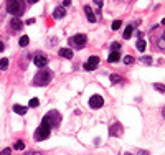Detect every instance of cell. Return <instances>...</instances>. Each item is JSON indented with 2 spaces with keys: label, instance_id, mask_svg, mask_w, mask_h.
<instances>
[{
  "label": "cell",
  "instance_id": "6da1fadb",
  "mask_svg": "<svg viewBox=\"0 0 165 155\" xmlns=\"http://www.w3.org/2000/svg\"><path fill=\"white\" fill-rule=\"evenodd\" d=\"M7 10H9V13L18 18L25 12V2L23 0H7Z\"/></svg>",
  "mask_w": 165,
  "mask_h": 155
},
{
  "label": "cell",
  "instance_id": "7a4b0ae2",
  "mask_svg": "<svg viewBox=\"0 0 165 155\" xmlns=\"http://www.w3.org/2000/svg\"><path fill=\"white\" fill-rule=\"evenodd\" d=\"M51 78H53V73L50 69H41V71L37 73V76L33 78V84L35 86H46L50 84Z\"/></svg>",
  "mask_w": 165,
  "mask_h": 155
},
{
  "label": "cell",
  "instance_id": "3957f363",
  "mask_svg": "<svg viewBox=\"0 0 165 155\" xmlns=\"http://www.w3.org/2000/svg\"><path fill=\"white\" fill-rule=\"evenodd\" d=\"M41 122L48 124L51 129H53V127H58L59 122H61V116H59V112H58V111H50L48 114H45V116H43Z\"/></svg>",
  "mask_w": 165,
  "mask_h": 155
},
{
  "label": "cell",
  "instance_id": "277c9868",
  "mask_svg": "<svg viewBox=\"0 0 165 155\" xmlns=\"http://www.w3.org/2000/svg\"><path fill=\"white\" fill-rule=\"evenodd\" d=\"M50 130H51L50 125L45 124V122H41L40 127L37 129V132H35V140L41 142V140H45V139H48V137H50Z\"/></svg>",
  "mask_w": 165,
  "mask_h": 155
},
{
  "label": "cell",
  "instance_id": "5b68a950",
  "mask_svg": "<svg viewBox=\"0 0 165 155\" xmlns=\"http://www.w3.org/2000/svg\"><path fill=\"white\" fill-rule=\"evenodd\" d=\"M46 63H48V58H46V55H43V53H37V55L33 56V64L37 68H45L46 66Z\"/></svg>",
  "mask_w": 165,
  "mask_h": 155
},
{
  "label": "cell",
  "instance_id": "8992f818",
  "mask_svg": "<svg viewBox=\"0 0 165 155\" xmlns=\"http://www.w3.org/2000/svg\"><path fill=\"white\" fill-rule=\"evenodd\" d=\"M102 106H104V99H102V96L94 94V96H91V97H89V107H92V109H101Z\"/></svg>",
  "mask_w": 165,
  "mask_h": 155
},
{
  "label": "cell",
  "instance_id": "52a82bcc",
  "mask_svg": "<svg viewBox=\"0 0 165 155\" xmlns=\"http://www.w3.org/2000/svg\"><path fill=\"white\" fill-rule=\"evenodd\" d=\"M122 132H124V129H122V124H120V122H114V124L109 127V135L111 137H119V135H122Z\"/></svg>",
  "mask_w": 165,
  "mask_h": 155
},
{
  "label": "cell",
  "instance_id": "ba28073f",
  "mask_svg": "<svg viewBox=\"0 0 165 155\" xmlns=\"http://www.w3.org/2000/svg\"><path fill=\"white\" fill-rule=\"evenodd\" d=\"M71 41L76 45V48H83L84 45H86V41H88V36L84 35V33H78V35L73 36V40H71Z\"/></svg>",
  "mask_w": 165,
  "mask_h": 155
},
{
  "label": "cell",
  "instance_id": "9c48e42d",
  "mask_svg": "<svg viewBox=\"0 0 165 155\" xmlns=\"http://www.w3.org/2000/svg\"><path fill=\"white\" fill-rule=\"evenodd\" d=\"M98 64H99V58L98 56H91V58L84 63V69H86V71H92V69L98 68Z\"/></svg>",
  "mask_w": 165,
  "mask_h": 155
},
{
  "label": "cell",
  "instance_id": "30bf717a",
  "mask_svg": "<svg viewBox=\"0 0 165 155\" xmlns=\"http://www.w3.org/2000/svg\"><path fill=\"white\" fill-rule=\"evenodd\" d=\"M84 13H86V17H88V20H89L91 23H94V22H96V15L92 13V9H91L89 5L84 7Z\"/></svg>",
  "mask_w": 165,
  "mask_h": 155
},
{
  "label": "cell",
  "instance_id": "8fae6325",
  "mask_svg": "<svg viewBox=\"0 0 165 155\" xmlns=\"http://www.w3.org/2000/svg\"><path fill=\"white\" fill-rule=\"evenodd\" d=\"M64 15H66V10H64L63 7H56V9H55V12H53V18H56V20L63 18Z\"/></svg>",
  "mask_w": 165,
  "mask_h": 155
},
{
  "label": "cell",
  "instance_id": "7c38bea8",
  "mask_svg": "<svg viewBox=\"0 0 165 155\" xmlns=\"http://www.w3.org/2000/svg\"><path fill=\"white\" fill-rule=\"evenodd\" d=\"M59 56H61V58H66V59H71V58H73V50H70V48H63V50H59Z\"/></svg>",
  "mask_w": 165,
  "mask_h": 155
},
{
  "label": "cell",
  "instance_id": "4fadbf2b",
  "mask_svg": "<svg viewBox=\"0 0 165 155\" xmlns=\"http://www.w3.org/2000/svg\"><path fill=\"white\" fill-rule=\"evenodd\" d=\"M10 27H12V30H13V31H18L20 30V28H22L23 27V23L22 22H20V20L17 18V17H15L13 20H12V22H10Z\"/></svg>",
  "mask_w": 165,
  "mask_h": 155
},
{
  "label": "cell",
  "instance_id": "5bb4252c",
  "mask_svg": "<svg viewBox=\"0 0 165 155\" xmlns=\"http://www.w3.org/2000/svg\"><path fill=\"white\" fill-rule=\"evenodd\" d=\"M119 58H120V53L119 51H112L109 55V58H107V61H109V63H117Z\"/></svg>",
  "mask_w": 165,
  "mask_h": 155
},
{
  "label": "cell",
  "instance_id": "9a60e30c",
  "mask_svg": "<svg viewBox=\"0 0 165 155\" xmlns=\"http://www.w3.org/2000/svg\"><path fill=\"white\" fill-rule=\"evenodd\" d=\"M13 112L20 114V116H25V114H27V107H25V106H18V104H15V106H13Z\"/></svg>",
  "mask_w": 165,
  "mask_h": 155
},
{
  "label": "cell",
  "instance_id": "2e32d148",
  "mask_svg": "<svg viewBox=\"0 0 165 155\" xmlns=\"http://www.w3.org/2000/svg\"><path fill=\"white\" fill-rule=\"evenodd\" d=\"M132 30H134V25H129L126 30H124V35H122V36H124L126 40H129V38L132 36Z\"/></svg>",
  "mask_w": 165,
  "mask_h": 155
},
{
  "label": "cell",
  "instance_id": "e0dca14e",
  "mask_svg": "<svg viewBox=\"0 0 165 155\" xmlns=\"http://www.w3.org/2000/svg\"><path fill=\"white\" fill-rule=\"evenodd\" d=\"M28 43H30V38H28V36H27V35H23V36H22V38H20V40H18V45H20V46H27V45H28Z\"/></svg>",
  "mask_w": 165,
  "mask_h": 155
},
{
  "label": "cell",
  "instance_id": "ac0fdd59",
  "mask_svg": "<svg viewBox=\"0 0 165 155\" xmlns=\"http://www.w3.org/2000/svg\"><path fill=\"white\" fill-rule=\"evenodd\" d=\"M135 46H137V50H139L140 53H142L144 50H145V46H147V43H145V41H144V40H142V38H140V40H139V41H137V45H135Z\"/></svg>",
  "mask_w": 165,
  "mask_h": 155
},
{
  "label": "cell",
  "instance_id": "d6986e66",
  "mask_svg": "<svg viewBox=\"0 0 165 155\" xmlns=\"http://www.w3.org/2000/svg\"><path fill=\"white\" fill-rule=\"evenodd\" d=\"M13 149L15 150H23V149H25V142H23V140H17V142H15V145H13Z\"/></svg>",
  "mask_w": 165,
  "mask_h": 155
},
{
  "label": "cell",
  "instance_id": "ffe728a7",
  "mask_svg": "<svg viewBox=\"0 0 165 155\" xmlns=\"http://www.w3.org/2000/svg\"><path fill=\"white\" fill-rule=\"evenodd\" d=\"M28 106H30V107H38V106H40V99H38V97L30 99V104H28Z\"/></svg>",
  "mask_w": 165,
  "mask_h": 155
},
{
  "label": "cell",
  "instance_id": "44dd1931",
  "mask_svg": "<svg viewBox=\"0 0 165 155\" xmlns=\"http://www.w3.org/2000/svg\"><path fill=\"white\" fill-rule=\"evenodd\" d=\"M7 68H9V59L2 58L0 59V69H7Z\"/></svg>",
  "mask_w": 165,
  "mask_h": 155
},
{
  "label": "cell",
  "instance_id": "7402d4cb",
  "mask_svg": "<svg viewBox=\"0 0 165 155\" xmlns=\"http://www.w3.org/2000/svg\"><path fill=\"white\" fill-rule=\"evenodd\" d=\"M154 89H157V91H159V92H165V84L155 83V84H154Z\"/></svg>",
  "mask_w": 165,
  "mask_h": 155
},
{
  "label": "cell",
  "instance_id": "603a6c76",
  "mask_svg": "<svg viewBox=\"0 0 165 155\" xmlns=\"http://www.w3.org/2000/svg\"><path fill=\"white\" fill-rule=\"evenodd\" d=\"M157 45H159V48H162V50H165V35H162L159 38V41H157Z\"/></svg>",
  "mask_w": 165,
  "mask_h": 155
},
{
  "label": "cell",
  "instance_id": "cb8c5ba5",
  "mask_svg": "<svg viewBox=\"0 0 165 155\" xmlns=\"http://www.w3.org/2000/svg\"><path fill=\"white\" fill-rule=\"evenodd\" d=\"M120 27H122V22H120V20H114V22H112V30H119Z\"/></svg>",
  "mask_w": 165,
  "mask_h": 155
},
{
  "label": "cell",
  "instance_id": "d4e9b609",
  "mask_svg": "<svg viewBox=\"0 0 165 155\" xmlns=\"http://www.w3.org/2000/svg\"><path fill=\"white\" fill-rule=\"evenodd\" d=\"M134 56H131V55H127L126 56V58H124V63H126V64H132V63H134Z\"/></svg>",
  "mask_w": 165,
  "mask_h": 155
},
{
  "label": "cell",
  "instance_id": "484cf974",
  "mask_svg": "<svg viewBox=\"0 0 165 155\" xmlns=\"http://www.w3.org/2000/svg\"><path fill=\"white\" fill-rule=\"evenodd\" d=\"M140 63H144V64H152V58H150V56H144V58H140Z\"/></svg>",
  "mask_w": 165,
  "mask_h": 155
},
{
  "label": "cell",
  "instance_id": "4316f807",
  "mask_svg": "<svg viewBox=\"0 0 165 155\" xmlns=\"http://www.w3.org/2000/svg\"><path fill=\"white\" fill-rule=\"evenodd\" d=\"M111 81L112 83H120V76L119 74H111Z\"/></svg>",
  "mask_w": 165,
  "mask_h": 155
},
{
  "label": "cell",
  "instance_id": "83f0119b",
  "mask_svg": "<svg viewBox=\"0 0 165 155\" xmlns=\"http://www.w3.org/2000/svg\"><path fill=\"white\" fill-rule=\"evenodd\" d=\"M111 48H112V51H119L120 43H117V41H116V43H112V45H111Z\"/></svg>",
  "mask_w": 165,
  "mask_h": 155
},
{
  "label": "cell",
  "instance_id": "f1b7e54d",
  "mask_svg": "<svg viewBox=\"0 0 165 155\" xmlns=\"http://www.w3.org/2000/svg\"><path fill=\"white\" fill-rule=\"evenodd\" d=\"M10 153H12V150L9 149V147H7V149H3L2 152H0V155H10Z\"/></svg>",
  "mask_w": 165,
  "mask_h": 155
},
{
  "label": "cell",
  "instance_id": "f546056e",
  "mask_svg": "<svg viewBox=\"0 0 165 155\" xmlns=\"http://www.w3.org/2000/svg\"><path fill=\"white\" fill-rule=\"evenodd\" d=\"M94 3H96L98 7H102V5H104V2H102V0H94Z\"/></svg>",
  "mask_w": 165,
  "mask_h": 155
},
{
  "label": "cell",
  "instance_id": "4dcf8cb0",
  "mask_svg": "<svg viewBox=\"0 0 165 155\" xmlns=\"http://www.w3.org/2000/svg\"><path fill=\"white\" fill-rule=\"evenodd\" d=\"M35 23V20L33 18H30V20H27V25H33Z\"/></svg>",
  "mask_w": 165,
  "mask_h": 155
},
{
  "label": "cell",
  "instance_id": "1f68e13d",
  "mask_svg": "<svg viewBox=\"0 0 165 155\" xmlns=\"http://www.w3.org/2000/svg\"><path fill=\"white\" fill-rule=\"evenodd\" d=\"M63 3H64V7H68V5H71V0H64Z\"/></svg>",
  "mask_w": 165,
  "mask_h": 155
},
{
  "label": "cell",
  "instance_id": "d6a6232c",
  "mask_svg": "<svg viewBox=\"0 0 165 155\" xmlns=\"http://www.w3.org/2000/svg\"><path fill=\"white\" fill-rule=\"evenodd\" d=\"M139 155H149V152H147V150H140Z\"/></svg>",
  "mask_w": 165,
  "mask_h": 155
},
{
  "label": "cell",
  "instance_id": "836d02e7",
  "mask_svg": "<svg viewBox=\"0 0 165 155\" xmlns=\"http://www.w3.org/2000/svg\"><path fill=\"white\" fill-rule=\"evenodd\" d=\"M27 155H41L40 152H30V153H27Z\"/></svg>",
  "mask_w": 165,
  "mask_h": 155
},
{
  "label": "cell",
  "instance_id": "e575fe53",
  "mask_svg": "<svg viewBox=\"0 0 165 155\" xmlns=\"http://www.w3.org/2000/svg\"><path fill=\"white\" fill-rule=\"evenodd\" d=\"M3 50H5V46H3V43L0 41V51H3Z\"/></svg>",
  "mask_w": 165,
  "mask_h": 155
},
{
  "label": "cell",
  "instance_id": "d590c367",
  "mask_svg": "<svg viewBox=\"0 0 165 155\" xmlns=\"http://www.w3.org/2000/svg\"><path fill=\"white\" fill-rule=\"evenodd\" d=\"M28 2H30V3H37L38 0H28Z\"/></svg>",
  "mask_w": 165,
  "mask_h": 155
},
{
  "label": "cell",
  "instance_id": "8d00e7d4",
  "mask_svg": "<svg viewBox=\"0 0 165 155\" xmlns=\"http://www.w3.org/2000/svg\"><path fill=\"white\" fill-rule=\"evenodd\" d=\"M162 116H163V119H165V107H163V111H162Z\"/></svg>",
  "mask_w": 165,
  "mask_h": 155
},
{
  "label": "cell",
  "instance_id": "74e56055",
  "mask_svg": "<svg viewBox=\"0 0 165 155\" xmlns=\"http://www.w3.org/2000/svg\"><path fill=\"white\" fill-rule=\"evenodd\" d=\"M162 25H165V18H163V20H162Z\"/></svg>",
  "mask_w": 165,
  "mask_h": 155
}]
</instances>
